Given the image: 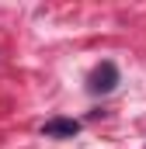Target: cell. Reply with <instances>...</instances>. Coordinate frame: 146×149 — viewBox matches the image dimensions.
<instances>
[{
  "mask_svg": "<svg viewBox=\"0 0 146 149\" xmlns=\"http://www.w3.org/2000/svg\"><path fill=\"white\" fill-rule=\"evenodd\" d=\"M87 87H91V94H111V90L118 87V70H115V63H101V66L91 73Z\"/></svg>",
  "mask_w": 146,
  "mask_h": 149,
  "instance_id": "1",
  "label": "cell"
},
{
  "mask_svg": "<svg viewBox=\"0 0 146 149\" xmlns=\"http://www.w3.org/2000/svg\"><path fill=\"white\" fill-rule=\"evenodd\" d=\"M77 132H80V121H73V118H52V121L42 125L45 139H73Z\"/></svg>",
  "mask_w": 146,
  "mask_h": 149,
  "instance_id": "2",
  "label": "cell"
}]
</instances>
